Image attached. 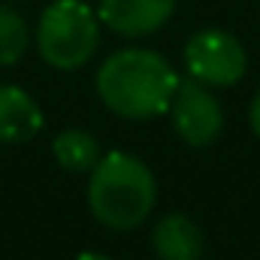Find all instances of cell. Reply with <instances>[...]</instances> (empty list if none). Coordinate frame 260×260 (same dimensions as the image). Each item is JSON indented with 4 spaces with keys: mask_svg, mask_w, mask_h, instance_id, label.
Instances as JSON below:
<instances>
[{
    "mask_svg": "<svg viewBox=\"0 0 260 260\" xmlns=\"http://www.w3.org/2000/svg\"><path fill=\"white\" fill-rule=\"evenodd\" d=\"M248 121H251V130H254V136L260 139V88H257V94H254V100H251V109H248Z\"/></svg>",
    "mask_w": 260,
    "mask_h": 260,
    "instance_id": "11",
    "label": "cell"
},
{
    "mask_svg": "<svg viewBox=\"0 0 260 260\" xmlns=\"http://www.w3.org/2000/svg\"><path fill=\"white\" fill-rule=\"evenodd\" d=\"M30 46V30H27V21L0 3V67H12L24 58Z\"/></svg>",
    "mask_w": 260,
    "mask_h": 260,
    "instance_id": "10",
    "label": "cell"
},
{
    "mask_svg": "<svg viewBox=\"0 0 260 260\" xmlns=\"http://www.w3.org/2000/svg\"><path fill=\"white\" fill-rule=\"evenodd\" d=\"M203 233L188 215H164L151 230V248L157 260H200L203 257Z\"/></svg>",
    "mask_w": 260,
    "mask_h": 260,
    "instance_id": "8",
    "label": "cell"
},
{
    "mask_svg": "<svg viewBox=\"0 0 260 260\" xmlns=\"http://www.w3.org/2000/svg\"><path fill=\"white\" fill-rule=\"evenodd\" d=\"M157 200V182L151 170L127 151L100 154L88 179L91 215L109 230L139 227Z\"/></svg>",
    "mask_w": 260,
    "mask_h": 260,
    "instance_id": "2",
    "label": "cell"
},
{
    "mask_svg": "<svg viewBox=\"0 0 260 260\" xmlns=\"http://www.w3.org/2000/svg\"><path fill=\"white\" fill-rule=\"evenodd\" d=\"M185 67H188L191 79L209 85V88H230L245 76L248 61H245L242 43L233 34L206 27L188 40Z\"/></svg>",
    "mask_w": 260,
    "mask_h": 260,
    "instance_id": "4",
    "label": "cell"
},
{
    "mask_svg": "<svg viewBox=\"0 0 260 260\" xmlns=\"http://www.w3.org/2000/svg\"><path fill=\"white\" fill-rule=\"evenodd\" d=\"M40 130H43L40 103L15 85H0V142L6 145L27 142Z\"/></svg>",
    "mask_w": 260,
    "mask_h": 260,
    "instance_id": "7",
    "label": "cell"
},
{
    "mask_svg": "<svg viewBox=\"0 0 260 260\" xmlns=\"http://www.w3.org/2000/svg\"><path fill=\"white\" fill-rule=\"evenodd\" d=\"M179 73L167 58L151 49H121L112 52L97 70V94L109 112L145 121L170 109Z\"/></svg>",
    "mask_w": 260,
    "mask_h": 260,
    "instance_id": "1",
    "label": "cell"
},
{
    "mask_svg": "<svg viewBox=\"0 0 260 260\" xmlns=\"http://www.w3.org/2000/svg\"><path fill=\"white\" fill-rule=\"evenodd\" d=\"M100 46V15L82 0H55L37 21V52L55 70L85 67Z\"/></svg>",
    "mask_w": 260,
    "mask_h": 260,
    "instance_id": "3",
    "label": "cell"
},
{
    "mask_svg": "<svg viewBox=\"0 0 260 260\" xmlns=\"http://www.w3.org/2000/svg\"><path fill=\"white\" fill-rule=\"evenodd\" d=\"M173 9L176 0H100L97 3L100 21L127 40L157 34L170 21Z\"/></svg>",
    "mask_w": 260,
    "mask_h": 260,
    "instance_id": "6",
    "label": "cell"
},
{
    "mask_svg": "<svg viewBox=\"0 0 260 260\" xmlns=\"http://www.w3.org/2000/svg\"><path fill=\"white\" fill-rule=\"evenodd\" d=\"M55 160L70 173H91L100 160V142L82 127H67L52 142Z\"/></svg>",
    "mask_w": 260,
    "mask_h": 260,
    "instance_id": "9",
    "label": "cell"
},
{
    "mask_svg": "<svg viewBox=\"0 0 260 260\" xmlns=\"http://www.w3.org/2000/svg\"><path fill=\"white\" fill-rule=\"evenodd\" d=\"M76 260H112V257H106V254H97V251H85V254H79Z\"/></svg>",
    "mask_w": 260,
    "mask_h": 260,
    "instance_id": "12",
    "label": "cell"
},
{
    "mask_svg": "<svg viewBox=\"0 0 260 260\" xmlns=\"http://www.w3.org/2000/svg\"><path fill=\"white\" fill-rule=\"evenodd\" d=\"M170 118L176 136L191 145V148H206L212 145L221 130H224V109L218 97L209 91V85L197 79H179L176 94L170 100Z\"/></svg>",
    "mask_w": 260,
    "mask_h": 260,
    "instance_id": "5",
    "label": "cell"
}]
</instances>
